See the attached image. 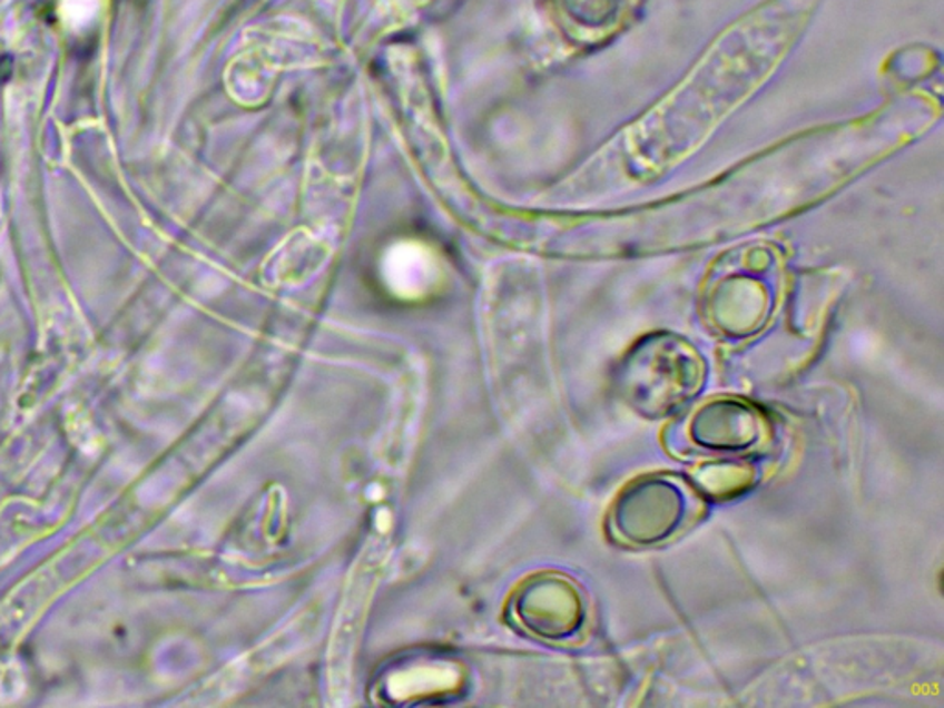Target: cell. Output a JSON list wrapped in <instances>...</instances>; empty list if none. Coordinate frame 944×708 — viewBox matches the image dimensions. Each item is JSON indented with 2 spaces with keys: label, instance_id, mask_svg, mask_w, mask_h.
<instances>
[{
  "label": "cell",
  "instance_id": "obj_3",
  "mask_svg": "<svg viewBox=\"0 0 944 708\" xmlns=\"http://www.w3.org/2000/svg\"><path fill=\"white\" fill-rule=\"evenodd\" d=\"M515 607L528 631L541 639H572L586 623V600L574 581L561 574L528 581Z\"/></svg>",
  "mask_w": 944,
  "mask_h": 708
},
{
  "label": "cell",
  "instance_id": "obj_1",
  "mask_svg": "<svg viewBox=\"0 0 944 708\" xmlns=\"http://www.w3.org/2000/svg\"><path fill=\"white\" fill-rule=\"evenodd\" d=\"M694 504L692 493L677 478H639L618 496L611 530L626 544L653 547L687 527L694 517Z\"/></svg>",
  "mask_w": 944,
  "mask_h": 708
},
{
  "label": "cell",
  "instance_id": "obj_2",
  "mask_svg": "<svg viewBox=\"0 0 944 708\" xmlns=\"http://www.w3.org/2000/svg\"><path fill=\"white\" fill-rule=\"evenodd\" d=\"M655 354L631 365L622 387L626 401L637 412L662 417L681 409L698 393L704 373L692 353L668 347Z\"/></svg>",
  "mask_w": 944,
  "mask_h": 708
},
{
  "label": "cell",
  "instance_id": "obj_4",
  "mask_svg": "<svg viewBox=\"0 0 944 708\" xmlns=\"http://www.w3.org/2000/svg\"><path fill=\"white\" fill-rule=\"evenodd\" d=\"M763 415L751 404L735 399H716L696 412L690 435L707 451L744 452L764 440Z\"/></svg>",
  "mask_w": 944,
  "mask_h": 708
},
{
  "label": "cell",
  "instance_id": "obj_5",
  "mask_svg": "<svg viewBox=\"0 0 944 708\" xmlns=\"http://www.w3.org/2000/svg\"><path fill=\"white\" fill-rule=\"evenodd\" d=\"M100 0H61L59 11L70 28H83L97 17Z\"/></svg>",
  "mask_w": 944,
  "mask_h": 708
}]
</instances>
